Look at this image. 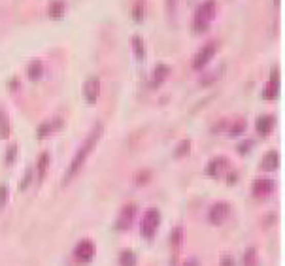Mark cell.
I'll return each instance as SVG.
<instances>
[{
  "instance_id": "cell-1",
  "label": "cell",
  "mask_w": 285,
  "mask_h": 266,
  "mask_svg": "<svg viewBox=\"0 0 285 266\" xmlns=\"http://www.w3.org/2000/svg\"><path fill=\"white\" fill-rule=\"evenodd\" d=\"M102 134H104V125H102V123H97V125L93 127V130L87 134V138L83 140L82 145L78 147V151L74 153V157H72V161H70L68 168H66V172H64V176H63V181H61L63 185H68L70 181L76 178L78 172L82 170L83 164H85V161L89 159V155L93 153V149L100 142Z\"/></svg>"
},
{
  "instance_id": "cell-2",
  "label": "cell",
  "mask_w": 285,
  "mask_h": 266,
  "mask_svg": "<svg viewBox=\"0 0 285 266\" xmlns=\"http://www.w3.org/2000/svg\"><path fill=\"white\" fill-rule=\"evenodd\" d=\"M217 13V2L216 0H202L195 10V17H193V30L195 32H206L212 27L214 19Z\"/></svg>"
},
{
  "instance_id": "cell-3",
  "label": "cell",
  "mask_w": 285,
  "mask_h": 266,
  "mask_svg": "<svg viewBox=\"0 0 285 266\" xmlns=\"http://www.w3.org/2000/svg\"><path fill=\"white\" fill-rule=\"evenodd\" d=\"M159 225H161V212L157 208H149L146 210V214L142 217V223H140V232H142V236L147 238V240H151L155 236V232H157Z\"/></svg>"
},
{
  "instance_id": "cell-4",
  "label": "cell",
  "mask_w": 285,
  "mask_h": 266,
  "mask_svg": "<svg viewBox=\"0 0 285 266\" xmlns=\"http://www.w3.org/2000/svg\"><path fill=\"white\" fill-rule=\"evenodd\" d=\"M217 51V42L212 40L208 42V44H204L200 49L197 51V55L193 57V70H202L206 68V64L214 59V55H216Z\"/></svg>"
},
{
  "instance_id": "cell-5",
  "label": "cell",
  "mask_w": 285,
  "mask_h": 266,
  "mask_svg": "<svg viewBox=\"0 0 285 266\" xmlns=\"http://www.w3.org/2000/svg\"><path fill=\"white\" fill-rule=\"evenodd\" d=\"M82 94H83V100H85L87 104H91V106L97 104L99 94H100V78L99 75H89L82 87Z\"/></svg>"
},
{
  "instance_id": "cell-6",
  "label": "cell",
  "mask_w": 285,
  "mask_h": 266,
  "mask_svg": "<svg viewBox=\"0 0 285 266\" xmlns=\"http://www.w3.org/2000/svg\"><path fill=\"white\" fill-rule=\"evenodd\" d=\"M231 217V204L229 202H216L208 210V221L212 225H223Z\"/></svg>"
},
{
  "instance_id": "cell-7",
  "label": "cell",
  "mask_w": 285,
  "mask_h": 266,
  "mask_svg": "<svg viewBox=\"0 0 285 266\" xmlns=\"http://www.w3.org/2000/svg\"><path fill=\"white\" fill-rule=\"evenodd\" d=\"M94 255H97V245H94V242L93 240H89V238L82 240V242L76 245V249H74V257H76V260L78 262H82V264L91 262V260L94 259Z\"/></svg>"
},
{
  "instance_id": "cell-8",
  "label": "cell",
  "mask_w": 285,
  "mask_h": 266,
  "mask_svg": "<svg viewBox=\"0 0 285 266\" xmlns=\"http://www.w3.org/2000/svg\"><path fill=\"white\" fill-rule=\"evenodd\" d=\"M276 191V181L272 178H257L251 185V193L257 198H267Z\"/></svg>"
},
{
  "instance_id": "cell-9",
  "label": "cell",
  "mask_w": 285,
  "mask_h": 266,
  "mask_svg": "<svg viewBox=\"0 0 285 266\" xmlns=\"http://www.w3.org/2000/svg\"><path fill=\"white\" fill-rule=\"evenodd\" d=\"M134 215H136V206L134 204H125L116 219V231H121V232L128 231L134 221Z\"/></svg>"
},
{
  "instance_id": "cell-10",
  "label": "cell",
  "mask_w": 285,
  "mask_h": 266,
  "mask_svg": "<svg viewBox=\"0 0 285 266\" xmlns=\"http://www.w3.org/2000/svg\"><path fill=\"white\" fill-rule=\"evenodd\" d=\"M227 168H229V159L225 155L221 157H214L212 161L206 164V174H208L210 178H221L223 174L227 172Z\"/></svg>"
},
{
  "instance_id": "cell-11",
  "label": "cell",
  "mask_w": 285,
  "mask_h": 266,
  "mask_svg": "<svg viewBox=\"0 0 285 266\" xmlns=\"http://www.w3.org/2000/svg\"><path fill=\"white\" fill-rule=\"evenodd\" d=\"M279 94V72L278 68L272 70L270 74V81H268L264 89H262V99L264 100H276Z\"/></svg>"
},
{
  "instance_id": "cell-12",
  "label": "cell",
  "mask_w": 285,
  "mask_h": 266,
  "mask_svg": "<svg viewBox=\"0 0 285 266\" xmlns=\"http://www.w3.org/2000/svg\"><path fill=\"white\" fill-rule=\"evenodd\" d=\"M63 127V119L61 117H55V119H49V121H44L38 125V128H36V138H47L51 132H55L57 128Z\"/></svg>"
},
{
  "instance_id": "cell-13",
  "label": "cell",
  "mask_w": 285,
  "mask_h": 266,
  "mask_svg": "<svg viewBox=\"0 0 285 266\" xmlns=\"http://www.w3.org/2000/svg\"><path fill=\"white\" fill-rule=\"evenodd\" d=\"M49 161H51V155H49V151H42L38 159H36V178L38 181H44L47 174V168H49Z\"/></svg>"
},
{
  "instance_id": "cell-14",
  "label": "cell",
  "mask_w": 285,
  "mask_h": 266,
  "mask_svg": "<svg viewBox=\"0 0 285 266\" xmlns=\"http://www.w3.org/2000/svg\"><path fill=\"white\" fill-rule=\"evenodd\" d=\"M170 72H172V68L168 64H157L151 74V87H159L161 83H164L166 78L170 75Z\"/></svg>"
},
{
  "instance_id": "cell-15",
  "label": "cell",
  "mask_w": 285,
  "mask_h": 266,
  "mask_svg": "<svg viewBox=\"0 0 285 266\" xmlns=\"http://www.w3.org/2000/svg\"><path fill=\"white\" fill-rule=\"evenodd\" d=\"M278 166H279V153L276 149L267 151L264 157H262L261 168L267 170V172H274V170H278Z\"/></svg>"
},
{
  "instance_id": "cell-16",
  "label": "cell",
  "mask_w": 285,
  "mask_h": 266,
  "mask_svg": "<svg viewBox=\"0 0 285 266\" xmlns=\"http://www.w3.org/2000/svg\"><path fill=\"white\" fill-rule=\"evenodd\" d=\"M274 125H276V119H274L272 116H259L255 121L257 132L261 134V136H267V134L272 132Z\"/></svg>"
},
{
  "instance_id": "cell-17",
  "label": "cell",
  "mask_w": 285,
  "mask_h": 266,
  "mask_svg": "<svg viewBox=\"0 0 285 266\" xmlns=\"http://www.w3.org/2000/svg\"><path fill=\"white\" fill-rule=\"evenodd\" d=\"M130 47H132V51L138 61H144V59H146V42H144V38L140 34L130 36Z\"/></svg>"
},
{
  "instance_id": "cell-18",
  "label": "cell",
  "mask_w": 285,
  "mask_h": 266,
  "mask_svg": "<svg viewBox=\"0 0 285 266\" xmlns=\"http://www.w3.org/2000/svg\"><path fill=\"white\" fill-rule=\"evenodd\" d=\"M66 12V4L64 0H51L49 6H47V15L53 19H61Z\"/></svg>"
},
{
  "instance_id": "cell-19",
  "label": "cell",
  "mask_w": 285,
  "mask_h": 266,
  "mask_svg": "<svg viewBox=\"0 0 285 266\" xmlns=\"http://www.w3.org/2000/svg\"><path fill=\"white\" fill-rule=\"evenodd\" d=\"M44 74V63H42L40 59H34V61H30V64L27 66V75H29V80L32 81H38Z\"/></svg>"
},
{
  "instance_id": "cell-20",
  "label": "cell",
  "mask_w": 285,
  "mask_h": 266,
  "mask_svg": "<svg viewBox=\"0 0 285 266\" xmlns=\"http://www.w3.org/2000/svg\"><path fill=\"white\" fill-rule=\"evenodd\" d=\"M130 17L136 21V23H142L146 19V0H136L130 8Z\"/></svg>"
},
{
  "instance_id": "cell-21",
  "label": "cell",
  "mask_w": 285,
  "mask_h": 266,
  "mask_svg": "<svg viewBox=\"0 0 285 266\" xmlns=\"http://www.w3.org/2000/svg\"><path fill=\"white\" fill-rule=\"evenodd\" d=\"M10 132H12V121H10L6 110L0 108V138L2 140L10 138Z\"/></svg>"
},
{
  "instance_id": "cell-22",
  "label": "cell",
  "mask_w": 285,
  "mask_h": 266,
  "mask_svg": "<svg viewBox=\"0 0 285 266\" xmlns=\"http://www.w3.org/2000/svg\"><path fill=\"white\" fill-rule=\"evenodd\" d=\"M151 180V170H147V168H142V170H138V172L134 174V185H146L147 181Z\"/></svg>"
},
{
  "instance_id": "cell-23",
  "label": "cell",
  "mask_w": 285,
  "mask_h": 266,
  "mask_svg": "<svg viewBox=\"0 0 285 266\" xmlns=\"http://www.w3.org/2000/svg\"><path fill=\"white\" fill-rule=\"evenodd\" d=\"M136 255H134V251H130V249H125V251H121V255H119V264L121 266H136Z\"/></svg>"
},
{
  "instance_id": "cell-24",
  "label": "cell",
  "mask_w": 285,
  "mask_h": 266,
  "mask_svg": "<svg viewBox=\"0 0 285 266\" xmlns=\"http://www.w3.org/2000/svg\"><path fill=\"white\" fill-rule=\"evenodd\" d=\"M248 128V121H245L244 117H240V119H236V121L231 125V128H229V132H231V136H238V134H242Z\"/></svg>"
},
{
  "instance_id": "cell-25",
  "label": "cell",
  "mask_w": 285,
  "mask_h": 266,
  "mask_svg": "<svg viewBox=\"0 0 285 266\" xmlns=\"http://www.w3.org/2000/svg\"><path fill=\"white\" fill-rule=\"evenodd\" d=\"M17 159V144H10L6 149V155H4V164L6 166H12L13 162Z\"/></svg>"
},
{
  "instance_id": "cell-26",
  "label": "cell",
  "mask_w": 285,
  "mask_h": 266,
  "mask_svg": "<svg viewBox=\"0 0 285 266\" xmlns=\"http://www.w3.org/2000/svg\"><path fill=\"white\" fill-rule=\"evenodd\" d=\"M259 260H257V249L255 248H248L244 253V266H257Z\"/></svg>"
},
{
  "instance_id": "cell-27",
  "label": "cell",
  "mask_w": 285,
  "mask_h": 266,
  "mask_svg": "<svg viewBox=\"0 0 285 266\" xmlns=\"http://www.w3.org/2000/svg\"><path fill=\"white\" fill-rule=\"evenodd\" d=\"M191 140H181L180 144L176 145V149H174V157L176 159H180V157H183L187 153V151L191 149Z\"/></svg>"
},
{
  "instance_id": "cell-28",
  "label": "cell",
  "mask_w": 285,
  "mask_h": 266,
  "mask_svg": "<svg viewBox=\"0 0 285 266\" xmlns=\"http://www.w3.org/2000/svg\"><path fill=\"white\" fill-rule=\"evenodd\" d=\"M32 174H34V170H32V168H27V172L23 174V178L19 181V191H27V189H29L30 181H32Z\"/></svg>"
},
{
  "instance_id": "cell-29",
  "label": "cell",
  "mask_w": 285,
  "mask_h": 266,
  "mask_svg": "<svg viewBox=\"0 0 285 266\" xmlns=\"http://www.w3.org/2000/svg\"><path fill=\"white\" fill-rule=\"evenodd\" d=\"M170 240H172L174 245H180L181 240H183V229H181V226H174V229H172V238H170Z\"/></svg>"
},
{
  "instance_id": "cell-30",
  "label": "cell",
  "mask_w": 285,
  "mask_h": 266,
  "mask_svg": "<svg viewBox=\"0 0 285 266\" xmlns=\"http://www.w3.org/2000/svg\"><path fill=\"white\" fill-rule=\"evenodd\" d=\"M6 200H8V187L0 185V212L6 208Z\"/></svg>"
},
{
  "instance_id": "cell-31",
  "label": "cell",
  "mask_w": 285,
  "mask_h": 266,
  "mask_svg": "<svg viewBox=\"0 0 285 266\" xmlns=\"http://www.w3.org/2000/svg\"><path fill=\"white\" fill-rule=\"evenodd\" d=\"M251 147H253V142H251V140H245V142H242V144H240V153H245V151L248 149H251Z\"/></svg>"
},
{
  "instance_id": "cell-32",
  "label": "cell",
  "mask_w": 285,
  "mask_h": 266,
  "mask_svg": "<svg viewBox=\"0 0 285 266\" xmlns=\"http://www.w3.org/2000/svg\"><path fill=\"white\" fill-rule=\"evenodd\" d=\"M221 266H234L233 257H229V255H225V257H221Z\"/></svg>"
},
{
  "instance_id": "cell-33",
  "label": "cell",
  "mask_w": 285,
  "mask_h": 266,
  "mask_svg": "<svg viewBox=\"0 0 285 266\" xmlns=\"http://www.w3.org/2000/svg\"><path fill=\"white\" fill-rule=\"evenodd\" d=\"M236 181H238V172H231V174H229V178H227L229 185H233V183H236Z\"/></svg>"
},
{
  "instance_id": "cell-34",
  "label": "cell",
  "mask_w": 285,
  "mask_h": 266,
  "mask_svg": "<svg viewBox=\"0 0 285 266\" xmlns=\"http://www.w3.org/2000/svg\"><path fill=\"white\" fill-rule=\"evenodd\" d=\"M19 87V80L17 78H12V80L8 81V89H17Z\"/></svg>"
},
{
  "instance_id": "cell-35",
  "label": "cell",
  "mask_w": 285,
  "mask_h": 266,
  "mask_svg": "<svg viewBox=\"0 0 285 266\" xmlns=\"http://www.w3.org/2000/svg\"><path fill=\"white\" fill-rule=\"evenodd\" d=\"M185 266H198V262L195 259H189V260H185Z\"/></svg>"
},
{
  "instance_id": "cell-36",
  "label": "cell",
  "mask_w": 285,
  "mask_h": 266,
  "mask_svg": "<svg viewBox=\"0 0 285 266\" xmlns=\"http://www.w3.org/2000/svg\"><path fill=\"white\" fill-rule=\"evenodd\" d=\"M168 4H174V0H168Z\"/></svg>"
},
{
  "instance_id": "cell-37",
  "label": "cell",
  "mask_w": 285,
  "mask_h": 266,
  "mask_svg": "<svg viewBox=\"0 0 285 266\" xmlns=\"http://www.w3.org/2000/svg\"><path fill=\"white\" fill-rule=\"evenodd\" d=\"M274 2H276V4H279V0H274Z\"/></svg>"
}]
</instances>
